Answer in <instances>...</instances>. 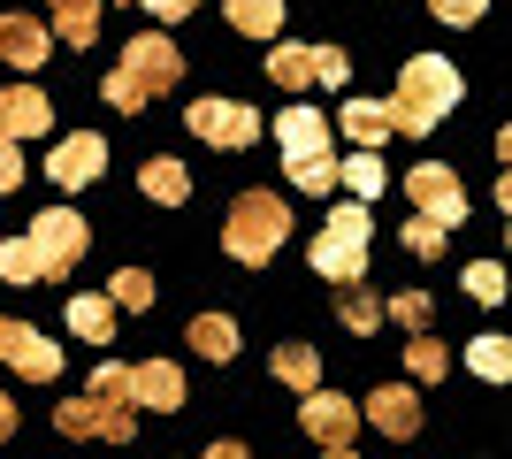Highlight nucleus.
I'll list each match as a JSON object with an SVG mask.
<instances>
[{
  "label": "nucleus",
  "mask_w": 512,
  "mask_h": 459,
  "mask_svg": "<svg viewBox=\"0 0 512 459\" xmlns=\"http://www.w3.org/2000/svg\"><path fill=\"white\" fill-rule=\"evenodd\" d=\"M367 421H375L383 437H413V429H421V398H413V383H383V391H367Z\"/></svg>",
  "instance_id": "14"
},
{
  "label": "nucleus",
  "mask_w": 512,
  "mask_h": 459,
  "mask_svg": "<svg viewBox=\"0 0 512 459\" xmlns=\"http://www.w3.org/2000/svg\"><path fill=\"white\" fill-rule=\"evenodd\" d=\"M497 153H505V169H512V123H505V131H497Z\"/></svg>",
  "instance_id": "42"
},
{
  "label": "nucleus",
  "mask_w": 512,
  "mask_h": 459,
  "mask_svg": "<svg viewBox=\"0 0 512 459\" xmlns=\"http://www.w3.org/2000/svg\"><path fill=\"white\" fill-rule=\"evenodd\" d=\"M497 207H505V215H512V169L497 176Z\"/></svg>",
  "instance_id": "41"
},
{
  "label": "nucleus",
  "mask_w": 512,
  "mask_h": 459,
  "mask_svg": "<svg viewBox=\"0 0 512 459\" xmlns=\"http://www.w3.org/2000/svg\"><path fill=\"white\" fill-rule=\"evenodd\" d=\"M428 16H436V23H459V31H467V23L490 16V0H428Z\"/></svg>",
  "instance_id": "35"
},
{
  "label": "nucleus",
  "mask_w": 512,
  "mask_h": 459,
  "mask_svg": "<svg viewBox=\"0 0 512 459\" xmlns=\"http://www.w3.org/2000/svg\"><path fill=\"white\" fill-rule=\"evenodd\" d=\"M130 414H138V406H123V398H107V391H85V398H62V406H54V429H62V437L130 444Z\"/></svg>",
  "instance_id": "6"
},
{
  "label": "nucleus",
  "mask_w": 512,
  "mask_h": 459,
  "mask_svg": "<svg viewBox=\"0 0 512 459\" xmlns=\"http://www.w3.org/2000/svg\"><path fill=\"white\" fill-rule=\"evenodd\" d=\"M299 429L321 444V452H337V444H352V429H360V406H352V398H337V391H306Z\"/></svg>",
  "instance_id": "10"
},
{
  "label": "nucleus",
  "mask_w": 512,
  "mask_h": 459,
  "mask_svg": "<svg viewBox=\"0 0 512 459\" xmlns=\"http://www.w3.org/2000/svg\"><path fill=\"white\" fill-rule=\"evenodd\" d=\"M344 138H352V153H375L383 138H398L390 131V108L383 100H344Z\"/></svg>",
  "instance_id": "17"
},
{
  "label": "nucleus",
  "mask_w": 512,
  "mask_h": 459,
  "mask_svg": "<svg viewBox=\"0 0 512 459\" xmlns=\"http://www.w3.org/2000/svg\"><path fill=\"white\" fill-rule=\"evenodd\" d=\"M107 306H115V314H138V306H153V276H146V268L107 276Z\"/></svg>",
  "instance_id": "26"
},
{
  "label": "nucleus",
  "mask_w": 512,
  "mask_h": 459,
  "mask_svg": "<svg viewBox=\"0 0 512 459\" xmlns=\"http://www.w3.org/2000/svg\"><path fill=\"white\" fill-rule=\"evenodd\" d=\"M291 184H299V192H337L344 176H337V153H329V161H291Z\"/></svg>",
  "instance_id": "31"
},
{
  "label": "nucleus",
  "mask_w": 512,
  "mask_h": 459,
  "mask_svg": "<svg viewBox=\"0 0 512 459\" xmlns=\"http://www.w3.org/2000/svg\"><path fill=\"white\" fill-rule=\"evenodd\" d=\"M130 406H161V414H176V406H184V375H176V360H138V368H130Z\"/></svg>",
  "instance_id": "13"
},
{
  "label": "nucleus",
  "mask_w": 512,
  "mask_h": 459,
  "mask_svg": "<svg viewBox=\"0 0 512 459\" xmlns=\"http://www.w3.org/2000/svg\"><path fill=\"white\" fill-rule=\"evenodd\" d=\"M367 245H375V222H367V207L352 199V207H337V215L321 222L314 238V276H329V284H360L367 276Z\"/></svg>",
  "instance_id": "4"
},
{
  "label": "nucleus",
  "mask_w": 512,
  "mask_h": 459,
  "mask_svg": "<svg viewBox=\"0 0 512 459\" xmlns=\"http://www.w3.org/2000/svg\"><path fill=\"white\" fill-rule=\"evenodd\" d=\"M406 360H413V383H444L451 375V352L436 337H406Z\"/></svg>",
  "instance_id": "30"
},
{
  "label": "nucleus",
  "mask_w": 512,
  "mask_h": 459,
  "mask_svg": "<svg viewBox=\"0 0 512 459\" xmlns=\"http://www.w3.org/2000/svg\"><path fill=\"white\" fill-rule=\"evenodd\" d=\"M138 184H146V199H161V207L192 199V176H184V161H169V153H153L146 169H138Z\"/></svg>",
  "instance_id": "19"
},
{
  "label": "nucleus",
  "mask_w": 512,
  "mask_h": 459,
  "mask_svg": "<svg viewBox=\"0 0 512 459\" xmlns=\"http://www.w3.org/2000/svg\"><path fill=\"white\" fill-rule=\"evenodd\" d=\"M0 284H46L39 253H31V238H0Z\"/></svg>",
  "instance_id": "25"
},
{
  "label": "nucleus",
  "mask_w": 512,
  "mask_h": 459,
  "mask_svg": "<svg viewBox=\"0 0 512 459\" xmlns=\"http://www.w3.org/2000/svg\"><path fill=\"white\" fill-rule=\"evenodd\" d=\"M406 199H413V215H428L436 230H459V222H467V192H459V176H451L444 161H421V169L406 176Z\"/></svg>",
  "instance_id": "7"
},
{
  "label": "nucleus",
  "mask_w": 512,
  "mask_h": 459,
  "mask_svg": "<svg viewBox=\"0 0 512 459\" xmlns=\"http://www.w3.org/2000/svg\"><path fill=\"white\" fill-rule=\"evenodd\" d=\"M321 459H360V452H352V444H337V452H321Z\"/></svg>",
  "instance_id": "43"
},
{
  "label": "nucleus",
  "mask_w": 512,
  "mask_h": 459,
  "mask_svg": "<svg viewBox=\"0 0 512 459\" xmlns=\"http://www.w3.org/2000/svg\"><path fill=\"white\" fill-rule=\"evenodd\" d=\"M344 77H352V62H344L337 46H314V85H329V92H337Z\"/></svg>",
  "instance_id": "36"
},
{
  "label": "nucleus",
  "mask_w": 512,
  "mask_h": 459,
  "mask_svg": "<svg viewBox=\"0 0 512 459\" xmlns=\"http://www.w3.org/2000/svg\"><path fill=\"white\" fill-rule=\"evenodd\" d=\"M390 314H398V322H406L413 337H421V329H428V314H436V299H428V291H398V299H390Z\"/></svg>",
  "instance_id": "34"
},
{
  "label": "nucleus",
  "mask_w": 512,
  "mask_h": 459,
  "mask_svg": "<svg viewBox=\"0 0 512 459\" xmlns=\"http://www.w3.org/2000/svg\"><path fill=\"white\" fill-rule=\"evenodd\" d=\"M69 329H77L85 345H107V337H115V306L85 291V299H69Z\"/></svg>",
  "instance_id": "22"
},
{
  "label": "nucleus",
  "mask_w": 512,
  "mask_h": 459,
  "mask_svg": "<svg viewBox=\"0 0 512 459\" xmlns=\"http://www.w3.org/2000/svg\"><path fill=\"white\" fill-rule=\"evenodd\" d=\"M337 314H344V329H352V337H367V329L383 322V299H367L360 284H344V291H337Z\"/></svg>",
  "instance_id": "29"
},
{
  "label": "nucleus",
  "mask_w": 512,
  "mask_h": 459,
  "mask_svg": "<svg viewBox=\"0 0 512 459\" xmlns=\"http://www.w3.org/2000/svg\"><path fill=\"white\" fill-rule=\"evenodd\" d=\"M459 284H467L482 306H497V299H505V268H497V261H467V276H459Z\"/></svg>",
  "instance_id": "33"
},
{
  "label": "nucleus",
  "mask_w": 512,
  "mask_h": 459,
  "mask_svg": "<svg viewBox=\"0 0 512 459\" xmlns=\"http://www.w3.org/2000/svg\"><path fill=\"white\" fill-rule=\"evenodd\" d=\"M0 62L8 69H39L46 62V31L31 16H0Z\"/></svg>",
  "instance_id": "16"
},
{
  "label": "nucleus",
  "mask_w": 512,
  "mask_h": 459,
  "mask_svg": "<svg viewBox=\"0 0 512 459\" xmlns=\"http://www.w3.org/2000/svg\"><path fill=\"white\" fill-rule=\"evenodd\" d=\"M444 238H451V230H436L428 215H406V253H413V261H436V253H444Z\"/></svg>",
  "instance_id": "32"
},
{
  "label": "nucleus",
  "mask_w": 512,
  "mask_h": 459,
  "mask_svg": "<svg viewBox=\"0 0 512 459\" xmlns=\"http://www.w3.org/2000/svg\"><path fill=\"white\" fill-rule=\"evenodd\" d=\"M46 8H54V31H62L69 46L100 39V0H46Z\"/></svg>",
  "instance_id": "20"
},
{
  "label": "nucleus",
  "mask_w": 512,
  "mask_h": 459,
  "mask_svg": "<svg viewBox=\"0 0 512 459\" xmlns=\"http://www.w3.org/2000/svg\"><path fill=\"white\" fill-rule=\"evenodd\" d=\"M383 108H390V131L428 138L451 108H459V69H451L444 54H413V62L398 69V92H390Z\"/></svg>",
  "instance_id": "1"
},
{
  "label": "nucleus",
  "mask_w": 512,
  "mask_h": 459,
  "mask_svg": "<svg viewBox=\"0 0 512 459\" xmlns=\"http://www.w3.org/2000/svg\"><path fill=\"white\" fill-rule=\"evenodd\" d=\"M192 131L207 138V146H222V153H245L260 138V115L245 108V100H192Z\"/></svg>",
  "instance_id": "8"
},
{
  "label": "nucleus",
  "mask_w": 512,
  "mask_h": 459,
  "mask_svg": "<svg viewBox=\"0 0 512 459\" xmlns=\"http://www.w3.org/2000/svg\"><path fill=\"white\" fill-rule=\"evenodd\" d=\"M176 77H184V54H176V39H169V31H138V39L123 46V69L100 85V100H107V108H123V115H138L153 92H169Z\"/></svg>",
  "instance_id": "2"
},
{
  "label": "nucleus",
  "mask_w": 512,
  "mask_h": 459,
  "mask_svg": "<svg viewBox=\"0 0 512 459\" xmlns=\"http://www.w3.org/2000/svg\"><path fill=\"white\" fill-rule=\"evenodd\" d=\"M268 77H276V85H314V46H276V54H268Z\"/></svg>",
  "instance_id": "27"
},
{
  "label": "nucleus",
  "mask_w": 512,
  "mask_h": 459,
  "mask_svg": "<svg viewBox=\"0 0 512 459\" xmlns=\"http://www.w3.org/2000/svg\"><path fill=\"white\" fill-rule=\"evenodd\" d=\"M146 8H153V16H161V23H184V16H192V8H199V0H146Z\"/></svg>",
  "instance_id": "38"
},
{
  "label": "nucleus",
  "mask_w": 512,
  "mask_h": 459,
  "mask_svg": "<svg viewBox=\"0 0 512 459\" xmlns=\"http://www.w3.org/2000/svg\"><path fill=\"white\" fill-rule=\"evenodd\" d=\"M207 459H253V452H245V444H214Z\"/></svg>",
  "instance_id": "40"
},
{
  "label": "nucleus",
  "mask_w": 512,
  "mask_h": 459,
  "mask_svg": "<svg viewBox=\"0 0 512 459\" xmlns=\"http://www.w3.org/2000/svg\"><path fill=\"white\" fill-rule=\"evenodd\" d=\"M192 352L199 360H237V322L230 314H199L192 322Z\"/></svg>",
  "instance_id": "21"
},
{
  "label": "nucleus",
  "mask_w": 512,
  "mask_h": 459,
  "mask_svg": "<svg viewBox=\"0 0 512 459\" xmlns=\"http://www.w3.org/2000/svg\"><path fill=\"white\" fill-rule=\"evenodd\" d=\"M0 360L16 375H31V383H54L62 375V345H46L31 322H16V314H0Z\"/></svg>",
  "instance_id": "9"
},
{
  "label": "nucleus",
  "mask_w": 512,
  "mask_h": 459,
  "mask_svg": "<svg viewBox=\"0 0 512 459\" xmlns=\"http://www.w3.org/2000/svg\"><path fill=\"white\" fill-rule=\"evenodd\" d=\"M222 23L245 39H268V31H283V0H222Z\"/></svg>",
  "instance_id": "18"
},
{
  "label": "nucleus",
  "mask_w": 512,
  "mask_h": 459,
  "mask_svg": "<svg viewBox=\"0 0 512 459\" xmlns=\"http://www.w3.org/2000/svg\"><path fill=\"white\" fill-rule=\"evenodd\" d=\"M276 375L291 383V391H321V352L314 345H283L276 352Z\"/></svg>",
  "instance_id": "24"
},
{
  "label": "nucleus",
  "mask_w": 512,
  "mask_h": 459,
  "mask_svg": "<svg viewBox=\"0 0 512 459\" xmlns=\"http://www.w3.org/2000/svg\"><path fill=\"white\" fill-rule=\"evenodd\" d=\"M337 176H352V192H360V207L375 192L390 184V169H383V153H352V161H337Z\"/></svg>",
  "instance_id": "28"
},
{
  "label": "nucleus",
  "mask_w": 512,
  "mask_h": 459,
  "mask_svg": "<svg viewBox=\"0 0 512 459\" xmlns=\"http://www.w3.org/2000/svg\"><path fill=\"white\" fill-rule=\"evenodd\" d=\"M467 368L482 375V383H512V337H474Z\"/></svg>",
  "instance_id": "23"
},
{
  "label": "nucleus",
  "mask_w": 512,
  "mask_h": 459,
  "mask_svg": "<svg viewBox=\"0 0 512 459\" xmlns=\"http://www.w3.org/2000/svg\"><path fill=\"white\" fill-rule=\"evenodd\" d=\"M23 238H31V253H39L46 284H54V276H69V268L85 261V245H92L77 207H46V215H31V230H23Z\"/></svg>",
  "instance_id": "5"
},
{
  "label": "nucleus",
  "mask_w": 512,
  "mask_h": 459,
  "mask_svg": "<svg viewBox=\"0 0 512 459\" xmlns=\"http://www.w3.org/2000/svg\"><path fill=\"white\" fill-rule=\"evenodd\" d=\"M54 123V100L31 85H0V138H39Z\"/></svg>",
  "instance_id": "12"
},
{
  "label": "nucleus",
  "mask_w": 512,
  "mask_h": 459,
  "mask_svg": "<svg viewBox=\"0 0 512 459\" xmlns=\"http://www.w3.org/2000/svg\"><path fill=\"white\" fill-rule=\"evenodd\" d=\"M291 238V207L276 192H237L230 199V222H222V245H230L237 268H268Z\"/></svg>",
  "instance_id": "3"
},
{
  "label": "nucleus",
  "mask_w": 512,
  "mask_h": 459,
  "mask_svg": "<svg viewBox=\"0 0 512 459\" xmlns=\"http://www.w3.org/2000/svg\"><path fill=\"white\" fill-rule=\"evenodd\" d=\"M276 138H283V161H329V123L314 108H283Z\"/></svg>",
  "instance_id": "15"
},
{
  "label": "nucleus",
  "mask_w": 512,
  "mask_h": 459,
  "mask_svg": "<svg viewBox=\"0 0 512 459\" xmlns=\"http://www.w3.org/2000/svg\"><path fill=\"white\" fill-rule=\"evenodd\" d=\"M23 184V153H16V138H0V192H16Z\"/></svg>",
  "instance_id": "37"
},
{
  "label": "nucleus",
  "mask_w": 512,
  "mask_h": 459,
  "mask_svg": "<svg viewBox=\"0 0 512 459\" xmlns=\"http://www.w3.org/2000/svg\"><path fill=\"white\" fill-rule=\"evenodd\" d=\"M107 169V146L92 131H69L62 146L46 153V176H54V184H62V192H77V184H92V176Z\"/></svg>",
  "instance_id": "11"
},
{
  "label": "nucleus",
  "mask_w": 512,
  "mask_h": 459,
  "mask_svg": "<svg viewBox=\"0 0 512 459\" xmlns=\"http://www.w3.org/2000/svg\"><path fill=\"white\" fill-rule=\"evenodd\" d=\"M8 437H16V398L0 391V444H8Z\"/></svg>",
  "instance_id": "39"
}]
</instances>
